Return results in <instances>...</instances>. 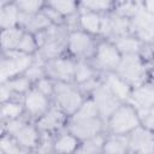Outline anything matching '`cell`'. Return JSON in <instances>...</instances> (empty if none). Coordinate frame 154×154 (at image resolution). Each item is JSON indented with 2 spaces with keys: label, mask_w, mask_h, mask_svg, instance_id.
<instances>
[{
  "label": "cell",
  "mask_w": 154,
  "mask_h": 154,
  "mask_svg": "<svg viewBox=\"0 0 154 154\" xmlns=\"http://www.w3.org/2000/svg\"><path fill=\"white\" fill-rule=\"evenodd\" d=\"M66 129L81 141L106 132L105 119L100 116L90 96H88L81 107L69 117Z\"/></svg>",
  "instance_id": "obj_1"
},
{
  "label": "cell",
  "mask_w": 154,
  "mask_h": 154,
  "mask_svg": "<svg viewBox=\"0 0 154 154\" xmlns=\"http://www.w3.org/2000/svg\"><path fill=\"white\" fill-rule=\"evenodd\" d=\"M1 134L13 136L23 152H34L40 149L43 136L35 122L30 120L28 117L23 116L13 120L1 123Z\"/></svg>",
  "instance_id": "obj_2"
},
{
  "label": "cell",
  "mask_w": 154,
  "mask_h": 154,
  "mask_svg": "<svg viewBox=\"0 0 154 154\" xmlns=\"http://www.w3.org/2000/svg\"><path fill=\"white\" fill-rule=\"evenodd\" d=\"M106 134L129 136L141 126V114L138 108L130 101L120 102L105 120Z\"/></svg>",
  "instance_id": "obj_3"
},
{
  "label": "cell",
  "mask_w": 154,
  "mask_h": 154,
  "mask_svg": "<svg viewBox=\"0 0 154 154\" xmlns=\"http://www.w3.org/2000/svg\"><path fill=\"white\" fill-rule=\"evenodd\" d=\"M87 97L73 82H54L52 102L69 117L81 107Z\"/></svg>",
  "instance_id": "obj_4"
},
{
  "label": "cell",
  "mask_w": 154,
  "mask_h": 154,
  "mask_svg": "<svg viewBox=\"0 0 154 154\" xmlns=\"http://www.w3.org/2000/svg\"><path fill=\"white\" fill-rule=\"evenodd\" d=\"M99 38L79 28L70 29L66 37V54L75 60H90Z\"/></svg>",
  "instance_id": "obj_5"
},
{
  "label": "cell",
  "mask_w": 154,
  "mask_h": 154,
  "mask_svg": "<svg viewBox=\"0 0 154 154\" xmlns=\"http://www.w3.org/2000/svg\"><path fill=\"white\" fill-rule=\"evenodd\" d=\"M122 58L123 54L113 40L100 37L90 61L100 73H107L117 70Z\"/></svg>",
  "instance_id": "obj_6"
},
{
  "label": "cell",
  "mask_w": 154,
  "mask_h": 154,
  "mask_svg": "<svg viewBox=\"0 0 154 154\" xmlns=\"http://www.w3.org/2000/svg\"><path fill=\"white\" fill-rule=\"evenodd\" d=\"M132 88L147 82V60L142 54H123V58L114 71Z\"/></svg>",
  "instance_id": "obj_7"
},
{
  "label": "cell",
  "mask_w": 154,
  "mask_h": 154,
  "mask_svg": "<svg viewBox=\"0 0 154 154\" xmlns=\"http://www.w3.org/2000/svg\"><path fill=\"white\" fill-rule=\"evenodd\" d=\"M35 55L25 54L17 51L2 52L1 63H0V76L1 82H5L10 78L24 75L28 69L32 65Z\"/></svg>",
  "instance_id": "obj_8"
},
{
  "label": "cell",
  "mask_w": 154,
  "mask_h": 154,
  "mask_svg": "<svg viewBox=\"0 0 154 154\" xmlns=\"http://www.w3.org/2000/svg\"><path fill=\"white\" fill-rule=\"evenodd\" d=\"M24 114L30 120L35 122L43 116L53 105L52 97L41 91L37 87L32 85L22 97Z\"/></svg>",
  "instance_id": "obj_9"
},
{
  "label": "cell",
  "mask_w": 154,
  "mask_h": 154,
  "mask_svg": "<svg viewBox=\"0 0 154 154\" xmlns=\"http://www.w3.org/2000/svg\"><path fill=\"white\" fill-rule=\"evenodd\" d=\"M76 60L67 54L48 59L43 63L45 75L54 82H73Z\"/></svg>",
  "instance_id": "obj_10"
},
{
  "label": "cell",
  "mask_w": 154,
  "mask_h": 154,
  "mask_svg": "<svg viewBox=\"0 0 154 154\" xmlns=\"http://www.w3.org/2000/svg\"><path fill=\"white\" fill-rule=\"evenodd\" d=\"M67 119L69 116L66 113H64L57 106L52 105L51 108L43 116H41L37 120H35V124L38 128L42 136L53 137L55 134L66 129Z\"/></svg>",
  "instance_id": "obj_11"
},
{
  "label": "cell",
  "mask_w": 154,
  "mask_h": 154,
  "mask_svg": "<svg viewBox=\"0 0 154 154\" xmlns=\"http://www.w3.org/2000/svg\"><path fill=\"white\" fill-rule=\"evenodd\" d=\"M129 153H154V132L143 125L128 136Z\"/></svg>",
  "instance_id": "obj_12"
},
{
  "label": "cell",
  "mask_w": 154,
  "mask_h": 154,
  "mask_svg": "<svg viewBox=\"0 0 154 154\" xmlns=\"http://www.w3.org/2000/svg\"><path fill=\"white\" fill-rule=\"evenodd\" d=\"M94 103L97 107L100 116L106 120V118L114 111V108L120 103V101L114 96V94L102 83L97 85V88L90 94Z\"/></svg>",
  "instance_id": "obj_13"
},
{
  "label": "cell",
  "mask_w": 154,
  "mask_h": 154,
  "mask_svg": "<svg viewBox=\"0 0 154 154\" xmlns=\"http://www.w3.org/2000/svg\"><path fill=\"white\" fill-rule=\"evenodd\" d=\"M81 146V140L67 129L55 134L51 138V152L58 154L77 153Z\"/></svg>",
  "instance_id": "obj_14"
},
{
  "label": "cell",
  "mask_w": 154,
  "mask_h": 154,
  "mask_svg": "<svg viewBox=\"0 0 154 154\" xmlns=\"http://www.w3.org/2000/svg\"><path fill=\"white\" fill-rule=\"evenodd\" d=\"M101 81L120 102L130 100L132 87L128 82H125L117 72L101 73Z\"/></svg>",
  "instance_id": "obj_15"
},
{
  "label": "cell",
  "mask_w": 154,
  "mask_h": 154,
  "mask_svg": "<svg viewBox=\"0 0 154 154\" xmlns=\"http://www.w3.org/2000/svg\"><path fill=\"white\" fill-rule=\"evenodd\" d=\"M102 16L101 13L79 10L76 14V28H79L94 36H101V26H102Z\"/></svg>",
  "instance_id": "obj_16"
},
{
  "label": "cell",
  "mask_w": 154,
  "mask_h": 154,
  "mask_svg": "<svg viewBox=\"0 0 154 154\" xmlns=\"http://www.w3.org/2000/svg\"><path fill=\"white\" fill-rule=\"evenodd\" d=\"M129 101L132 102L140 112L148 108L154 103V85L147 81L140 85L134 87Z\"/></svg>",
  "instance_id": "obj_17"
},
{
  "label": "cell",
  "mask_w": 154,
  "mask_h": 154,
  "mask_svg": "<svg viewBox=\"0 0 154 154\" xmlns=\"http://www.w3.org/2000/svg\"><path fill=\"white\" fill-rule=\"evenodd\" d=\"M19 25L22 28H24L25 30L36 35V34H40V32L47 30L52 25V23L47 18V16L41 11L35 14H23L22 13L20 19H19Z\"/></svg>",
  "instance_id": "obj_18"
},
{
  "label": "cell",
  "mask_w": 154,
  "mask_h": 154,
  "mask_svg": "<svg viewBox=\"0 0 154 154\" xmlns=\"http://www.w3.org/2000/svg\"><path fill=\"white\" fill-rule=\"evenodd\" d=\"M113 41L122 52V54H142L146 47V42H143L134 32L119 36Z\"/></svg>",
  "instance_id": "obj_19"
},
{
  "label": "cell",
  "mask_w": 154,
  "mask_h": 154,
  "mask_svg": "<svg viewBox=\"0 0 154 154\" xmlns=\"http://www.w3.org/2000/svg\"><path fill=\"white\" fill-rule=\"evenodd\" d=\"M20 14L22 13L17 7L14 0L2 1L1 11H0V28L7 29V28L19 25Z\"/></svg>",
  "instance_id": "obj_20"
},
{
  "label": "cell",
  "mask_w": 154,
  "mask_h": 154,
  "mask_svg": "<svg viewBox=\"0 0 154 154\" xmlns=\"http://www.w3.org/2000/svg\"><path fill=\"white\" fill-rule=\"evenodd\" d=\"M1 84L10 91L12 99H22L23 95L34 85L32 81L25 73L1 82Z\"/></svg>",
  "instance_id": "obj_21"
},
{
  "label": "cell",
  "mask_w": 154,
  "mask_h": 154,
  "mask_svg": "<svg viewBox=\"0 0 154 154\" xmlns=\"http://www.w3.org/2000/svg\"><path fill=\"white\" fill-rule=\"evenodd\" d=\"M24 32L25 29L22 28L20 25L1 29V51L2 52L17 51Z\"/></svg>",
  "instance_id": "obj_22"
},
{
  "label": "cell",
  "mask_w": 154,
  "mask_h": 154,
  "mask_svg": "<svg viewBox=\"0 0 154 154\" xmlns=\"http://www.w3.org/2000/svg\"><path fill=\"white\" fill-rule=\"evenodd\" d=\"M24 114V107L22 99H11L7 101L1 102L0 106V119L1 123H6L13 119H17L19 117H23Z\"/></svg>",
  "instance_id": "obj_23"
},
{
  "label": "cell",
  "mask_w": 154,
  "mask_h": 154,
  "mask_svg": "<svg viewBox=\"0 0 154 154\" xmlns=\"http://www.w3.org/2000/svg\"><path fill=\"white\" fill-rule=\"evenodd\" d=\"M46 6L61 14L66 20L79 11L78 0H46Z\"/></svg>",
  "instance_id": "obj_24"
},
{
  "label": "cell",
  "mask_w": 154,
  "mask_h": 154,
  "mask_svg": "<svg viewBox=\"0 0 154 154\" xmlns=\"http://www.w3.org/2000/svg\"><path fill=\"white\" fill-rule=\"evenodd\" d=\"M79 10H88L106 14L113 12L118 7V0H78Z\"/></svg>",
  "instance_id": "obj_25"
},
{
  "label": "cell",
  "mask_w": 154,
  "mask_h": 154,
  "mask_svg": "<svg viewBox=\"0 0 154 154\" xmlns=\"http://www.w3.org/2000/svg\"><path fill=\"white\" fill-rule=\"evenodd\" d=\"M102 153H109V154L129 153L128 136H119V135L106 134Z\"/></svg>",
  "instance_id": "obj_26"
},
{
  "label": "cell",
  "mask_w": 154,
  "mask_h": 154,
  "mask_svg": "<svg viewBox=\"0 0 154 154\" xmlns=\"http://www.w3.org/2000/svg\"><path fill=\"white\" fill-rule=\"evenodd\" d=\"M105 137H106V132L81 141V146H79L77 153H90V154H94V153H102Z\"/></svg>",
  "instance_id": "obj_27"
},
{
  "label": "cell",
  "mask_w": 154,
  "mask_h": 154,
  "mask_svg": "<svg viewBox=\"0 0 154 154\" xmlns=\"http://www.w3.org/2000/svg\"><path fill=\"white\" fill-rule=\"evenodd\" d=\"M14 2L23 14L38 13L46 6V0H14Z\"/></svg>",
  "instance_id": "obj_28"
},
{
  "label": "cell",
  "mask_w": 154,
  "mask_h": 154,
  "mask_svg": "<svg viewBox=\"0 0 154 154\" xmlns=\"http://www.w3.org/2000/svg\"><path fill=\"white\" fill-rule=\"evenodd\" d=\"M22 152L23 150L20 149V147L18 146L13 136L8 134H1V138H0V153L1 154H17Z\"/></svg>",
  "instance_id": "obj_29"
},
{
  "label": "cell",
  "mask_w": 154,
  "mask_h": 154,
  "mask_svg": "<svg viewBox=\"0 0 154 154\" xmlns=\"http://www.w3.org/2000/svg\"><path fill=\"white\" fill-rule=\"evenodd\" d=\"M140 114H141V125L154 132V103L148 108L141 111Z\"/></svg>",
  "instance_id": "obj_30"
},
{
  "label": "cell",
  "mask_w": 154,
  "mask_h": 154,
  "mask_svg": "<svg viewBox=\"0 0 154 154\" xmlns=\"http://www.w3.org/2000/svg\"><path fill=\"white\" fill-rule=\"evenodd\" d=\"M143 7L147 12L154 14V0H143Z\"/></svg>",
  "instance_id": "obj_31"
}]
</instances>
